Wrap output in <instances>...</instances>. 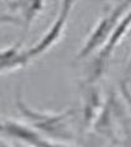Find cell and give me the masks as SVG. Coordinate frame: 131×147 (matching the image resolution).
Segmentation results:
<instances>
[{
  "label": "cell",
  "mask_w": 131,
  "mask_h": 147,
  "mask_svg": "<svg viewBox=\"0 0 131 147\" xmlns=\"http://www.w3.org/2000/svg\"><path fill=\"white\" fill-rule=\"evenodd\" d=\"M130 8L131 3H117L115 5H109V9L103 11L98 23L92 29V33L85 39L83 47L78 53V59H85L99 50L106 43L121 18L129 11Z\"/></svg>",
  "instance_id": "6da1fadb"
},
{
  "label": "cell",
  "mask_w": 131,
  "mask_h": 147,
  "mask_svg": "<svg viewBox=\"0 0 131 147\" xmlns=\"http://www.w3.org/2000/svg\"><path fill=\"white\" fill-rule=\"evenodd\" d=\"M17 108L27 119V125L38 133H46L51 137L56 138H69L68 127H66V119L71 110H66L64 113H45L33 110L23 103L20 93L17 94Z\"/></svg>",
  "instance_id": "7a4b0ae2"
},
{
  "label": "cell",
  "mask_w": 131,
  "mask_h": 147,
  "mask_svg": "<svg viewBox=\"0 0 131 147\" xmlns=\"http://www.w3.org/2000/svg\"><path fill=\"white\" fill-rule=\"evenodd\" d=\"M73 7H74V3H69V1H64L60 4V10L57 11L56 18L54 19V22L50 28L47 29V32L41 37V39L35 46H32L31 48L27 50L29 57L32 60L35 57L43 55L45 52H47L51 47H54L61 39L64 32H65Z\"/></svg>",
  "instance_id": "3957f363"
},
{
  "label": "cell",
  "mask_w": 131,
  "mask_h": 147,
  "mask_svg": "<svg viewBox=\"0 0 131 147\" xmlns=\"http://www.w3.org/2000/svg\"><path fill=\"white\" fill-rule=\"evenodd\" d=\"M130 28H131V8L121 18V20L116 26V28L113 29L112 34L109 36V38L106 41V43L99 48L98 53H97L96 59L93 61V70H92V76H90L93 80L102 76V74L105 72L106 67H107L108 60L111 59V55L113 53V50L124 39V37L127 34Z\"/></svg>",
  "instance_id": "277c9868"
},
{
  "label": "cell",
  "mask_w": 131,
  "mask_h": 147,
  "mask_svg": "<svg viewBox=\"0 0 131 147\" xmlns=\"http://www.w3.org/2000/svg\"><path fill=\"white\" fill-rule=\"evenodd\" d=\"M22 45L23 39H20L19 42H16L10 47L0 50V74L20 69L32 61L28 51L23 50Z\"/></svg>",
  "instance_id": "5b68a950"
},
{
  "label": "cell",
  "mask_w": 131,
  "mask_h": 147,
  "mask_svg": "<svg viewBox=\"0 0 131 147\" xmlns=\"http://www.w3.org/2000/svg\"><path fill=\"white\" fill-rule=\"evenodd\" d=\"M0 147H13V146H10V145H7V143H5L4 141H1V140H0Z\"/></svg>",
  "instance_id": "8992f818"
},
{
  "label": "cell",
  "mask_w": 131,
  "mask_h": 147,
  "mask_svg": "<svg viewBox=\"0 0 131 147\" xmlns=\"http://www.w3.org/2000/svg\"><path fill=\"white\" fill-rule=\"evenodd\" d=\"M0 122H1V118H0Z\"/></svg>",
  "instance_id": "52a82bcc"
}]
</instances>
